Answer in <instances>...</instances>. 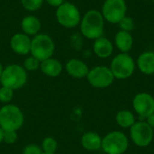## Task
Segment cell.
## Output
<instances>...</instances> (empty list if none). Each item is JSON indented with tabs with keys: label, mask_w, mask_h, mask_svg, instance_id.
I'll return each instance as SVG.
<instances>
[{
	"label": "cell",
	"mask_w": 154,
	"mask_h": 154,
	"mask_svg": "<svg viewBox=\"0 0 154 154\" xmlns=\"http://www.w3.org/2000/svg\"><path fill=\"white\" fill-rule=\"evenodd\" d=\"M80 34L88 39L95 41L103 36L105 29V19L100 11L90 9L81 17L79 23Z\"/></svg>",
	"instance_id": "obj_1"
},
{
	"label": "cell",
	"mask_w": 154,
	"mask_h": 154,
	"mask_svg": "<svg viewBox=\"0 0 154 154\" xmlns=\"http://www.w3.org/2000/svg\"><path fill=\"white\" fill-rule=\"evenodd\" d=\"M17 134L14 131H4V141L7 144H13L17 141Z\"/></svg>",
	"instance_id": "obj_27"
},
{
	"label": "cell",
	"mask_w": 154,
	"mask_h": 154,
	"mask_svg": "<svg viewBox=\"0 0 154 154\" xmlns=\"http://www.w3.org/2000/svg\"><path fill=\"white\" fill-rule=\"evenodd\" d=\"M40 69L44 75L51 78H56L61 74L63 66L60 60L51 57L41 61Z\"/></svg>",
	"instance_id": "obj_17"
},
{
	"label": "cell",
	"mask_w": 154,
	"mask_h": 154,
	"mask_svg": "<svg viewBox=\"0 0 154 154\" xmlns=\"http://www.w3.org/2000/svg\"><path fill=\"white\" fill-rule=\"evenodd\" d=\"M93 51L98 58L106 59L112 55L114 51V44L108 38L101 36L94 41Z\"/></svg>",
	"instance_id": "obj_14"
},
{
	"label": "cell",
	"mask_w": 154,
	"mask_h": 154,
	"mask_svg": "<svg viewBox=\"0 0 154 154\" xmlns=\"http://www.w3.org/2000/svg\"><path fill=\"white\" fill-rule=\"evenodd\" d=\"M136 65L139 70L145 75L154 74V52L144 51L139 55Z\"/></svg>",
	"instance_id": "obj_18"
},
{
	"label": "cell",
	"mask_w": 154,
	"mask_h": 154,
	"mask_svg": "<svg viewBox=\"0 0 154 154\" xmlns=\"http://www.w3.org/2000/svg\"><path fill=\"white\" fill-rule=\"evenodd\" d=\"M28 79L27 71L19 64H10L4 68L0 83L4 87H7L13 90L23 88Z\"/></svg>",
	"instance_id": "obj_2"
},
{
	"label": "cell",
	"mask_w": 154,
	"mask_h": 154,
	"mask_svg": "<svg viewBox=\"0 0 154 154\" xmlns=\"http://www.w3.org/2000/svg\"><path fill=\"white\" fill-rule=\"evenodd\" d=\"M42 154H57V153H56V152H55V153H45V152H43Z\"/></svg>",
	"instance_id": "obj_32"
},
{
	"label": "cell",
	"mask_w": 154,
	"mask_h": 154,
	"mask_svg": "<svg viewBox=\"0 0 154 154\" xmlns=\"http://www.w3.org/2000/svg\"><path fill=\"white\" fill-rule=\"evenodd\" d=\"M88 83L96 88H106L111 86L115 77L106 66H97L89 69L87 76Z\"/></svg>",
	"instance_id": "obj_10"
},
{
	"label": "cell",
	"mask_w": 154,
	"mask_h": 154,
	"mask_svg": "<svg viewBox=\"0 0 154 154\" xmlns=\"http://www.w3.org/2000/svg\"><path fill=\"white\" fill-rule=\"evenodd\" d=\"M116 122L123 128H131L135 123V117L131 111L121 110L116 116Z\"/></svg>",
	"instance_id": "obj_20"
},
{
	"label": "cell",
	"mask_w": 154,
	"mask_h": 154,
	"mask_svg": "<svg viewBox=\"0 0 154 154\" xmlns=\"http://www.w3.org/2000/svg\"><path fill=\"white\" fill-rule=\"evenodd\" d=\"M146 119H147L148 125H149L154 130V113H152L150 116H148Z\"/></svg>",
	"instance_id": "obj_29"
},
{
	"label": "cell",
	"mask_w": 154,
	"mask_h": 154,
	"mask_svg": "<svg viewBox=\"0 0 154 154\" xmlns=\"http://www.w3.org/2000/svg\"><path fill=\"white\" fill-rule=\"evenodd\" d=\"M21 29L22 32L28 36H35L40 33L42 28V23L38 17L32 14L24 16L21 21Z\"/></svg>",
	"instance_id": "obj_15"
},
{
	"label": "cell",
	"mask_w": 154,
	"mask_h": 154,
	"mask_svg": "<svg viewBox=\"0 0 154 154\" xmlns=\"http://www.w3.org/2000/svg\"><path fill=\"white\" fill-rule=\"evenodd\" d=\"M44 2H46L51 6H53V7L57 8L58 6L62 5L65 2V0H44Z\"/></svg>",
	"instance_id": "obj_28"
},
{
	"label": "cell",
	"mask_w": 154,
	"mask_h": 154,
	"mask_svg": "<svg viewBox=\"0 0 154 154\" xmlns=\"http://www.w3.org/2000/svg\"><path fill=\"white\" fill-rule=\"evenodd\" d=\"M54 51V41L47 33H38L32 38L30 54L40 61L51 58Z\"/></svg>",
	"instance_id": "obj_5"
},
{
	"label": "cell",
	"mask_w": 154,
	"mask_h": 154,
	"mask_svg": "<svg viewBox=\"0 0 154 154\" xmlns=\"http://www.w3.org/2000/svg\"><path fill=\"white\" fill-rule=\"evenodd\" d=\"M133 107L142 118H147L154 113V97L149 93H139L133 99Z\"/></svg>",
	"instance_id": "obj_11"
},
{
	"label": "cell",
	"mask_w": 154,
	"mask_h": 154,
	"mask_svg": "<svg viewBox=\"0 0 154 154\" xmlns=\"http://www.w3.org/2000/svg\"><path fill=\"white\" fill-rule=\"evenodd\" d=\"M135 62L129 53L120 52L116 55L110 64V69L117 79H126L130 78L135 70Z\"/></svg>",
	"instance_id": "obj_6"
},
{
	"label": "cell",
	"mask_w": 154,
	"mask_h": 154,
	"mask_svg": "<svg viewBox=\"0 0 154 154\" xmlns=\"http://www.w3.org/2000/svg\"><path fill=\"white\" fill-rule=\"evenodd\" d=\"M55 17L62 27L71 29L79 25L82 15L76 5L65 1L56 8Z\"/></svg>",
	"instance_id": "obj_4"
},
{
	"label": "cell",
	"mask_w": 154,
	"mask_h": 154,
	"mask_svg": "<svg viewBox=\"0 0 154 154\" xmlns=\"http://www.w3.org/2000/svg\"><path fill=\"white\" fill-rule=\"evenodd\" d=\"M151 1H152V2H153V3H154V0H151Z\"/></svg>",
	"instance_id": "obj_33"
},
{
	"label": "cell",
	"mask_w": 154,
	"mask_h": 154,
	"mask_svg": "<svg viewBox=\"0 0 154 154\" xmlns=\"http://www.w3.org/2000/svg\"><path fill=\"white\" fill-rule=\"evenodd\" d=\"M41 148L45 153H55L58 149V142L53 137H46L43 139Z\"/></svg>",
	"instance_id": "obj_21"
},
{
	"label": "cell",
	"mask_w": 154,
	"mask_h": 154,
	"mask_svg": "<svg viewBox=\"0 0 154 154\" xmlns=\"http://www.w3.org/2000/svg\"><path fill=\"white\" fill-rule=\"evenodd\" d=\"M154 130L147 122H135L130 128V137L132 142L139 147H147L152 142Z\"/></svg>",
	"instance_id": "obj_9"
},
{
	"label": "cell",
	"mask_w": 154,
	"mask_h": 154,
	"mask_svg": "<svg viewBox=\"0 0 154 154\" xmlns=\"http://www.w3.org/2000/svg\"><path fill=\"white\" fill-rule=\"evenodd\" d=\"M100 12L105 21L118 24L126 15L127 5L125 0H105Z\"/></svg>",
	"instance_id": "obj_8"
},
{
	"label": "cell",
	"mask_w": 154,
	"mask_h": 154,
	"mask_svg": "<svg viewBox=\"0 0 154 154\" xmlns=\"http://www.w3.org/2000/svg\"><path fill=\"white\" fill-rule=\"evenodd\" d=\"M3 70H4V67H3V65H2V63H1V61H0V78H1V76H2Z\"/></svg>",
	"instance_id": "obj_31"
},
{
	"label": "cell",
	"mask_w": 154,
	"mask_h": 154,
	"mask_svg": "<svg viewBox=\"0 0 154 154\" xmlns=\"http://www.w3.org/2000/svg\"><path fill=\"white\" fill-rule=\"evenodd\" d=\"M44 3V0H21L22 6L29 11V12H35L39 10Z\"/></svg>",
	"instance_id": "obj_22"
},
{
	"label": "cell",
	"mask_w": 154,
	"mask_h": 154,
	"mask_svg": "<svg viewBox=\"0 0 154 154\" xmlns=\"http://www.w3.org/2000/svg\"><path fill=\"white\" fill-rule=\"evenodd\" d=\"M128 146L127 136L120 131L110 132L102 138L101 149L106 154H124L127 151Z\"/></svg>",
	"instance_id": "obj_7"
},
{
	"label": "cell",
	"mask_w": 154,
	"mask_h": 154,
	"mask_svg": "<svg viewBox=\"0 0 154 154\" xmlns=\"http://www.w3.org/2000/svg\"><path fill=\"white\" fill-rule=\"evenodd\" d=\"M31 43L32 38L22 32L14 33L10 39L11 50L22 56H26L31 52Z\"/></svg>",
	"instance_id": "obj_12"
},
{
	"label": "cell",
	"mask_w": 154,
	"mask_h": 154,
	"mask_svg": "<svg viewBox=\"0 0 154 154\" xmlns=\"http://www.w3.org/2000/svg\"><path fill=\"white\" fill-rule=\"evenodd\" d=\"M115 45L123 53H128L134 47V37L129 32L119 30L115 35Z\"/></svg>",
	"instance_id": "obj_16"
},
{
	"label": "cell",
	"mask_w": 154,
	"mask_h": 154,
	"mask_svg": "<svg viewBox=\"0 0 154 154\" xmlns=\"http://www.w3.org/2000/svg\"><path fill=\"white\" fill-rule=\"evenodd\" d=\"M67 73L74 79L87 78L89 71L88 66L79 59H70L65 65Z\"/></svg>",
	"instance_id": "obj_13"
},
{
	"label": "cell",
	"mask_w": 154,
	"mask_h": 154,
	"mask_svg": "<svg viewBox=\"0 0 154 154\" xmlns=\"http://www.w3.org/2000/svg\"><path fill=\"white\" fill-rule=\"evenodd\" d=\"M24 116L22 110L11 104L0 108V127L4 131H18L23 125Z\"/></svg>",
	"instance_id": "obj_3"
},
{
	"label": "cell",
	"mask_w": 154,
	"mask_h": 154,
	"mask_svg": "<svg viewBox=\"0 0 154 154\" xmlns=\"http://www.w3.org/2000/svg\"><path fill=\"white\" fill-rule=\"evenodd\" d=\"M14 91L7 87L2 86L0 88V102L8 104L14 97Z\"/></svg>",
	"instance_id": "obj_25"
},
{
	"label": "cell",
	"mask_w": 154,
	"mask_h": 154,
	"mask_svg": "<svg viewBox=\"0 0 154 154\" xmlns=\"http://www.w3.org/2000/svg\"><path fill=\"white\" fill-rule=\"evenodd\" d=\"M4 141V130L0 127V143Z\"/></svg>",
	"instance_id": "obj_30"
},
{
	"label": "cell",
	"mask_w": 154,
	"mask_h": 154,
	"mask_svg": "<svg viewBox=\"0 0 154 154\" xmlns=\"http://www.w3.org/2000/svg\"><path fill=\"white\" fill-rule=\"evenodd\" d=\"M41 61L33 56H28L23 61V68L26 71H35L40 69Z\"/></svg>",
	"instance_id": "obj_23"
},
{
	"label": "cell",
	"mask_w": 154,
	"mask_h": 154,
	"mask_svg": "<svg viewBox=\"0 0 154 154\" xmlns=\"http://www.w3.org/2000/svg\"><path fill=\"white\" fill-rule=\"evenodd\" d=\"M43 152L41 148V146L37 145V144H28L26 145L23 152H22V154H42Z\"/></svg>",
	"instance_id": "obj_26"
},
{
	"label": "cell",
	"mask_w": 154,
	"mask_h": 154,
	"mask_svg": "<svg viewBox=\"0 0 154 154\" xmlns=\"http://www.w3.org/2000/svg\"><path fill=\"white\" fill-rule=\"evenodd\" d=\"M118 24H119L120 30L129 32H131L134 29V26H135V23H134V18H132L131 16H128V15H125L119 22Z\"/></svg>",
	"instance_id": "obj_24"
},
{
	"label": "cell",
	"mask_w": 154,
	"mask_h": 154,
	"mask_svg": "<svg viewBox=\"0 0 154 154\" xmlns=\"http://www.w3.org/2000/svg\"><path fill=\"white\" fill-rule=\"evenodd\" d=\"M81 145L89 152H96L101 149L102 138L95 132H87L81 137Z\"/></svg>",
	"instance_id": "obj_19"
}]
</instances>
